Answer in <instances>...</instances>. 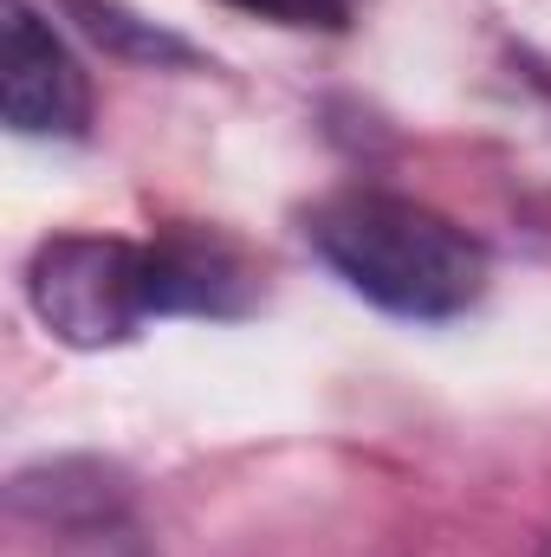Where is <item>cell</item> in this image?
Here are the masks:
<instances>
[{
  "mask_svg": "<svg viewBox=\"0 0 551 557\" xmlns=\"http://www.w3.org/2000/svg\"><path fill=\"white\" fill-rule=\"evenodd\" d=\"M311 247L351 292L396 318H461L487 292V253L448 214L403 195H338L311 214Z\"/></svg>",
  "mask_w": 551,
  "mask_h": 557,
  "instance_id": "cell-1",
  "label": "cell"
},
{
  "mask_svg": "<svg viewBox=\"0 0 551 557\" xmlns=\"http://www.w3.org/2000/svg\"><path fill=\"white\" fill-rule=\"evenodd\" d=\"M26 298L39 324L72 350H105L137 337L149 318H169L162 305V260L137 240L105 234H59L33 253Z\"/></svg>",
  "mask_w": 551,
  "mask_h": 557,
  "instance_id": "cell-2",
  "label": "cell"
},
{
  "mask_svg": "<svg viewBox=\"0 0 551 557\" xmlns=\"http://www.w3.org/2000/svg\"><path fill=\"white\" fill-rule=\"evenodd\" d=\"M0 104L20 137H85V124H91V85H85L78 59L26 0H7Z\"/></svg>",
  "mask_w": 551,
  "mask_h": 557,
  "instance_id": "cell-3",
  "label": "cell"
},
{
  "mask_svg": "<svg viewBox=\"0 0 551 557\" xmlns=\"http://www.w3.org/2000/svg\"><path fill=\"white\" fill-rule=\"evenodd\" d=\"M78 13H85V26L98 33V39H111V46H124V52H143V59H175V65H188V46L182 39H169V33H149L137 26L131 13H118V7H98V0H72Z\"/></svg>",
  "mask_w": 551,
  "mask_h": 557,
  "instance_id": "cell-4",
  "label": "cell"
},
{
  "mask_svg": "<svg viewBox=\"0 0 551 557\" xmlns=\"http://www.w3.org/2000/svg\"><path fill=\"white\" fill-rule=\"evenodd\" d=\"M241 13H260L273 26H318V33H344L357 20V0H228Z\"/></svg>",
  "mask_w": 551,
  "mask_h": 557,
  "instance_id": "cell-5",
  "label": "cell"
}]
</instances>
